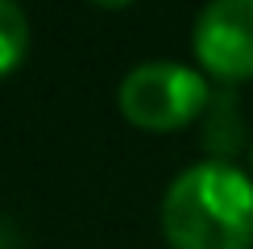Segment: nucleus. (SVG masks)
Wrapping results in <instances>:
<instances>
[{"mask_svg":"<svg viewBox=\"0 0 253 249\" xmlns=\"http://www.w3.org/2000/svg\"><path fill=\"white\" fill-rule=\"evenodd\" d=\"M170 249H253V179L228 158H208L174 174L162 195Z\"/></svg>","mask_w":253,"mask_h":249,"instance_id":"nucleus-1","label":"nucleus"},{"mask_svg":"<svg viewBox=\"0 0 253 249\" xmlns=\"http://www.w3.org/2000/svg\"><path fill=\"white\" fill-rule=\"evenodd\" d=\"M117 104L125 121L145 133H174L187 129L208 108V79L183 62H141L121 79Z\"/></svg>","mask_w":253,"mask_h":249,"instance_id":"nucleus-2","label":"nucleus"},{"mask_svg":"<svg viewBox=\"0 0 253 249\" xmlns=\"http://www.w3.org/2000/svg\"><path fill=\"white\" fill-rule=\"evenodd\" d=\"M191 46L208 75L224 83L253 79V0H212L195 17Z\"/></svg>","mask_w":253,"mask_h":249,"instance_id":"nucleus-3","label":"nucleus"},{"mask_svg":"<svg viewBox=\"0 0 253 249\" xmlns=\"http://www.w3.org/2000/svg\"><path fill=\"white\" fill-rule=\"evenodd\" d=\"M25 54H29V17L13 0H0V79L17 71Z\"/></svg>","mask_w":253,"mask_h":249,"instance_id":"nucleus-4","label":"nucleus"},{"mask_svg":"<svg viewBox=\"0 0 253 249\" xmlns=\"http://www.w3.org/2000/svg\"><path fill=\"white\" fill-rule=\"evenodd\" d=\"M249 158H253V150H249Z\"/></svg>","mask_w":253,"mask_h":249,"instance_id":"nucleus-5","label":"nucleus"}]
</instances>
